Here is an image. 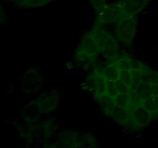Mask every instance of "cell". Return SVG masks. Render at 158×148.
Wrapping results in <instances>:
<instances>
[{
	"label": "cell",
	"mask_w": 158,
	"mask_h": 148,
	"mask_svg": "<svg viewBox=\"0 0 158 148\" xmlns=\"http://www.w3.org/2000/svg\"><path fill=\"white\" fill-rule=\"evenodd\" d=\"M85 86L107 117L141 130L158 118V70L122 51L87 72Z\"/></svg>",
	"instance_id": "cell-1"
},
{
	"label": "cell",
	"mask_w": 158,
	"mask_h": 148,
	"mask_svg": "<svg viewBox=\"0 0 158 148\" xmlns=\"http://www.w3.org/2000/svg\"><path fill=\"white\" fill-rule=\"evenodd\" d=\"M121 46L110 29L95 20L92 27L80 39L74 59L80 69L88 72L118 56L123 51Z\"/></svg>",
	"instance_id": "cell-2"
},
{
	"label": "cell",
	"mask_w": 158,
	"mask_h": 148,
	"mask_svg": "<svg viewBox=\"0 0 158 148\" xmlns=\"http://www.w3.org/2000/svg\"><path fill=\"white\" fill-rule=\"evenodd\" d=\"M151 0H120L123 11L131 16H137L147 6Z\"/></svg>",
	"instance_id": "cell-3"
},
{
	"label": "cell",
	"mask_w": 158,
	"mask_h": 148,
	"mask_svg": "<svg viewBox=\"0 0 158 148\" xmlns=\"http://www.w3.org/2000/svg\"><path fill=\"white\" fill-rule=\"evenodd\" d=\"M89 1L90 2L92 8L95 11L96 14L98 12H100L106 5V0H89Z\"/></svg>",
	"instance_id": "cell-4"
},
{
	"label": "cell",
	"mask_w": 158,
	"mask_h": 148,
	"mask_svg": "<svg viewBox=\"0 0 158 148\" xmlns=\"http://www.w3.org/2000/svg\"><path fill=\"white\" fill-rule=\"evenodd\" d=\"M7 1L9 2L12 3V4L15 5L17 7L20 8V6H21V5L24 2L25 0H7Z\"/></svg>",
	"instance_id": "cell-5"
}]
</instances>
